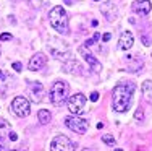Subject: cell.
Masks as SVG:
<instances>
[{"label":"cell","mask_w":152,"mask_h":151,"mask_svg":"<svg viewBox=\"0 0 152 151\" xmlns=\"http://www.w3.org/2000/svg\"><path fill=\"white\" fill-rule=\"evenodd\" d=\"M113 109L117 112H126L131 106L133 85H117L113 88Z\"/></svg>","instance_id":"6da1fadb"},{"label":"cell","mask_w":152,"mask_h":151,"mask_svg":"<svg viewBox=\"0 0 152 151\" xmlns=\"http://www.w3.org/2000/svg\"><path fill=\"white\" fill-rule=\"evenodd\" d=\"M50 24H52V28L55 31H58V33L65 34L68 33V15L66 12H65L63 7H53L52 10H50Z\"/></svg>","instance_id":"7a4b0ae2"},{"label":"cell","mask_w":152,"mask_h":151,"mask_svg":"<svg viewBox=\"0 0 152 151\" xmlns=\"http://www.w3.org/2000/svg\"><path fill=\"white\" fill-rule=\"evenodd\" d=\"M68 94V85L65 81H55L50 88V101L55 106H61Z\"/></svg>","instance_id":"3957f363"},{"label":"cell","mask_w":152,"mask_h":151,"mask_svg":"<svg viewBox=\"0 0 152 151\" xmlns=\"http://www.w3.org/2000/svg\"><path fill=\"white\" fill-rule=\"evenodd\" d=\"M65 125H66L70 130H73L75 133H79V135H84L88 132V127H89V120L84 117H76V116H71V117H66L65 119Z\"/></svg>","instance_id":"277c9868"},{"label":"cell","mask_w":152,"mask_h":151,"mask_svg":"<svg viewBox=\"0 0 152 151\" xmlns=\"http://www.w3.org/2000/svg\"><path fill=\"white\" fill-rule=\"evenodd\" d=\"M86 96L81 94V93H76L73 94L70 99H68V109L70 112H73L75 116H81L83 112L86 110Z\"/></svg>","instance_id":"5b68a950"},{"label":"cell","mask_w":152,"mask_h":151,"mask_svg":"<svg viewBox=\"0 0 152 151\" xmlns=\"http://www.w3.org/2000/svg\"><path fill=\"white\" fill-rule=\"evenodd\" d=\"M75 150H76L75 143L65 135L55 136L50 143V151H75Z\"/></svg>","instance_id":"8992f818"},{"label":"cell","mask_w":152,"mask_h":151,"mask_svg":"<svg viewBox=\"0 0 152 151\" xmlns=\"http://www.w3.org/2000/svg\"><path fill=\"white\" fill-rule=\"evenodd\" d=\"M12 109L18 117H28L29 112H31V104L26 98L16 96V98L13 99V102H12Z\"/></svg>","instance_id":"52a82bcc"},{"label":"cell","mask_w":152,"mask_h":151,"mask_svg":"<svg viewBox=\"0 0 152 151\" xmlns=\"http://www.w3.org/2000/svg\"><path fill=\"white\" fill-rule=\"evenodd\" d=\"M28 93H29V98L32 102H41L42 98H44V86L37 81H29L28 83Z\"/></svg>","instance_id":"ba28073f"},{"label":"cell","mask_w":152,"mask_h":151,"mask_svg":"<svg viewBox=\"0 0 152 151\" xmlns=\"http://www.w3.org/2000/svg\"><path fill=\"white\" fill-rule=\"evenodd\" d=\"M47 63V57L44 55V54H34V55L31 57V60H29V70L31 71H37V70H41L42 67H44Z\"/></svg>","instance_id":"9c48e42d"},{"label":"cell","mask_w":152,"mask_h":151,"mask_svg":"<svg viewBox=\"0 0 152 151\" xmlns=\"http://www.w3.org/2000/svg\"><path fill=\"white\" fill-rule=\"evenodd\" d=\"M79 52H81V55H83V57H84L86 62H88L89 65H91V70H92V71H96V73H99V71H100V62H99V60L94 59L91 54H89L88 50H86V47H79Z\"/></svg>","instance_id":"30bf717a"},{"label":"cell","mask_w":152,"mask_h":151,"mask_svg":"<svg viewBox=\"0 0 152 151\" xmlns=\"http://www.w3.org/2000/svg\"><path fill=\"white\" fill-rule=\"evenodd\" d=\"M152 5L149 0H136L134 3H133V10H134V13L137 15H147V13L151 12Z\"/></svg>","instance_id":"8fae6325"},{"label":"cell","mask_w":152,"mask_h":151,"mask_svg":"<svg viewBox=\"0 0 152 151\" xmlns=\"http://www.w3.org/2000/svg\"><path fill=\"white\" fill-rule=\"evenodd\" d=\"M102 13L108 21H113L115 18H117V7H115V3L113 2H105L102 5Z\"/></svg>","instance_id":"7c38bea8"},{"label":"cell","mask_w":152,"mask_h":151,"mask_svg":"<svg viewBox=\"0 0 152 151\" xmlns=\"http://www.w3.org/2000/svg\"><path fill=\"white\" fill-rule=\"evenodd\" d=\"M133 44H134V38H133V34L129 33V31H125V33L121 34L120 38V44H118V47L121 50H128L133 47Z\"/></svg>","instance_id":"4fadbf2b"},{"label":"cell","mask_w":152,"mask_h":151,"mask_svg":"<svg viewBox=\"0 0 152 151\" xmlns=\"http://www.w3.org/2000/svg\"><path fill=\"white\" fill-rule=\"evenodd\" d=\"M141 89H142V94H144V99L147 101V102L152 104V80H146L141 86Z\"/></svg>","instance_id":"5bb4252c"},{"label":"cell","mask_w":152,"mask_h":151,"mask_svg":"<svg viewBox=\"0 0 152 151\" xmlns=\"http://www.w3.org/2000/svg\"><path fill=\"white\" fill-rule=\"evenodd\" d=\"M50 117H52V116H50V112H49V110H45V109H41V110L37 112V119H39V122H41L42 125H47V124H49V122H50Z\"/></svg>","instance_id":"9a60e30c"},{"label":"cell","mask_w":152,"mask_h":151,"mask_svg":"<svg viewBox=\"0 0 152 151\" xmlns=\"http://www.w3.org/2000/svg\"><path fill=\"white\" fill-rule=\"evenodd\" d=\"M12 128V125H10L8 120H5V119H0V141H2L3 135L7 133V130H10Z\"/></svg>","instance_id":"2e32d148"},{"label":"cell","mask_w":152,"mask_h":151,"mask_svg":"<svg viewBox=\"0 0 152 151\" xmlns=\"http://www.w3.org/2000/svg\"><path fill=\"white\" fill-rule=\"evenodd\" d=\"M102 141L107 143V145H113L115 140H113V136H112V135H102Z\"/></svg>","instance_id":"e0dca14e"},{"label":"cell","mask_w":152,"mask_h":151,"mask_svg":"<svg viewBox=\"0 0 152 151\" xmlns=\"http://www.w3.org/2000/svg\"><path fill=\"white\" fill-rule=\"evenodd\" d=\"M0 39H2V41H10V39H12V34H8V33H3L2 36H0Z\"/></svg>","instance_id":"ac0fdd59"},{"label":"cell","mask_w":152,"mask_h":151,"mask_svg":"<svg viewBox=\"0 0 152 151\" xmlns=\"http://www.w3.org/2000/svg\"><path fill=\"white\" fill-rule=\"evenodd\" d=\"M13 68H15V70L16 71H21V70H23V67H21V63L20 62H15V63H13V65H12Z\"/></svg>","instance_id":"d6986e66"},{"label":"cell","mask_w":152,"mask_h":151,"mask_svg":"<svg viewBox=\"0 0 152 151\" xmlns=\"http://www.w3.org/2000/svg\"><path fill=\"white\" fill-rule=\"evenodd\" d=\"M97 99H99V93H96V91H94L92 94H91V101H92V102H96Z\"/></svg>","instance_id":"ffe728a7"},{"label":"cell","mask_w":152,"mask_h":151,"mask_svg":"<svg viewBox=\"0 0 152 151\" xmlns=\"http://www.w3.org/2000/svg\"><path fill=\"white\" fill-rule=\"evenodd\" d=\"M31 5H34V7H41V5H42V2H41V0H31Z\"/></svg>","instance_id":"44dd1931"},{"label":"cell","mask_w":152,"mask_h":151,"mask_svg":"<svg viewBox=\"0 0 152 151\" xmlns=\"http://www.w3.org/2000/svg\"><path fill=\"white\" fill-rule=\"evenodd\" d=\"M10 140H12V141H16V140H18V135L15 133V132H12V133H10Z\"/></svg>","instance_id":"7402d4cb"},{"label":"cell","mask_w":152,"mask_h":151,"mask_svg":"<svg viewBox=\"0 0 152 151\" xmlns=\"http://www.w3.org/2000/svg\"><path fill=\"white\" fill-rule=\"evenodd\" d=\"M91 44H94V39H88V41H86V44H84V47H89Z\"/></svg>","instance_id":"603a6c76"},{"label":"cell","mask_w":152,"mask_h":151,"mask_svg":"<svg viewBox=\"0 0 152 151\" xmlns=\"http://www.w3.org/2000/svg\"><path fill=\"white\" fill-rule=\"evenodd\" d=\"M142 42H144V46H151V41L147 38H142Z\"/></svg>","instance_id":"cb8c5ba5"},{"label":"cell","mask_w":152,"mask_h":151,"mask_svg":"<svg viewBox=\"0 0 152 151\" xmlns=\"http://www.w3.org/2000/svg\"><path fill=\"white\" fill-rule=\"evenodd\" d=\"M136 119H142V110H137L136 112Z\"/></svg>","instance_id":"d4e9b609"},{"label":"cell","mask_w":152,"mask_h":151,"mask_svg":"<svg viewBox=\"0 0 152 151\" xmlns=\"http://www.w3.org/2000/svg\"><path fill=\"white\" fill-rule=\"evenodd\" d=\"M0 151H7V148H5V143H2V141H0Z\"/></svg>","instance_id":"484cf974"},{"label":"cell","mask_w":152,"mask_h":151,"mask_svg":"<svg viewBox=\"0 0 152 151\" xmlns=\"http://www.w3.org/2000/svg\"><path fill=\"white\" fill-rule=\"evenodd\" d=\"M104 41H105V42H107V41H110V34H108V33H107V34H104Z\"/></svg>","instance_id":"4316f807"},{"label":"cell","mask_w":152,"mask_h":151,"mask_svg":"<svg viewBox=\"0 0 152 151\" xmlns=\"http://www.w3.org/2000/svg\"><path fill=\"white\" fill-rule=\"evenodd\" d=\"M115 151H123V150H115Z\"/></svg>","instance_id":"83f0119b"},{"label":"cell","mask_w":152,"mask_h":151,"mask_svg":"<svg viewBox=\"0 0 152 151\" xmlns=\"http://www.w3.org/2000/svg\"><path fill=\"white\" fill-rule=\"evenodd\" d=\"M83 151H89V150H83Z\"/></svg>","instance_id":"f1b7e54d"},{"label":"cell","mask_w":152,"mask_h":151,"mask_svg":"<svg viewBox=\"0 0 152 151\" xmlns=\"http://www.w3.org/2000/svg\"><path fill=\"white\" fill-rule=\"evenodd\" d=\"M12 151H16V150H12Z\"/></svg>","instance_id":"f546056e"}]
</instances>
